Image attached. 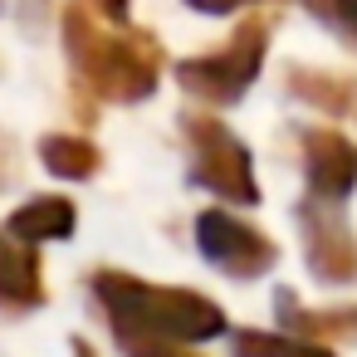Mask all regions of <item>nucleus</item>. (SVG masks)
<instances>
[]
</instances>
